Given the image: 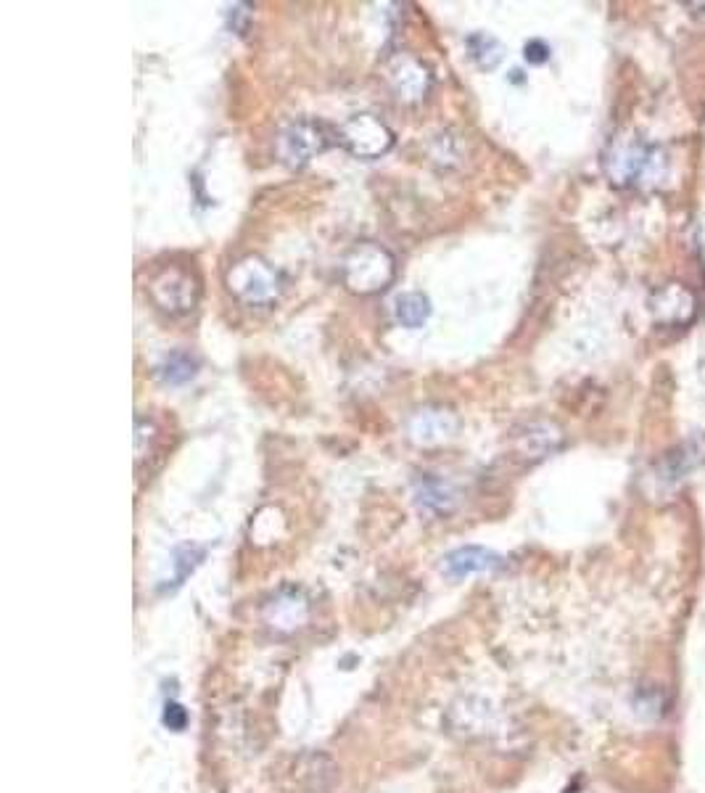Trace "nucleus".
Masks as SVG:
<instances>
[{
    "instance_id": "10",
    "label": "nucleus",
    "mask_w": 705,
    "mask_h": 793,
    "mask_svg": "<svg viewBox=\"0 0 705 793\" xmlns=\"http://www.w3.org/2000/svg\"><path fill=\"white\" fill-rule=\"evenodd\" d=\"M563 445V434L558 426L552 423H526L521 429H515L513 434V450L515 455H521L526 460H539L547 458L550 453H555Z\"/></svg>"
},
{
    "instance_id": "1",
    "label": "nucleus",
    "mask_w": 705,
    "mask_h": 793,
    "mask_svg": "<svg viewBox=\"0 0 705 793\" xmlns=\"http://www.w3.org/2000/svg\"><path fill=\"white\" fill-rule=\"evenodd\" d=\"M603 167L618 188H650L663 178L666 159L658 146L645 141H613L605 151Z\"/></svg>"
},
{
    "instance_id": "2",
    "label": "nucleus",
    "mask_w": 705,
    "mask_h": 793,
    "mask_svg": "<svg viewBox=\"0 0 705 793\" xmlns=\"http://www.w3.org/2000/svg\"><path fill=\"white\" fill-rule=\"evenodd\" d=\"M394 278H397L394 254L386 246L373 244V241L354 244L341 262V281H344L346 289L352 294H360V297L381 294L394 283Z\"/></svg>"
},
{
    "instance_id": "13",
    "label": "nucleus",
    "mask_w": 705,
    "mask_h": 793,
    "mask_svg": "<svg viewBox=\"0 0 705 793\" xmlns=\"http://www.w3.org/2000/svg\"><path fill=\"white\" fill-rule=\"evenodd\" d=\"M415 500H418L420 511L436 513V516L444 513V516H447V513L455 508L457 495L455 490H452V484L439 479V476L426 474L423 479H418V484H415Z\"/></svg>"
},
{
    "instance_id": "19",
    "label": "nucleus",
    "mask_w": 705,
    "mask_h": 793,
    "mask_svg": "<svg viewBox=\"0 0 705 793\" xmlns=\"http://www.w3.org/2000/svg\"><path fill=\"white\" fill-rule=\"evenodd\" d=\"M164 725H167L169 730L180 733V730L188 725V712H185L180 704H175V701H169V704L164 706Z\"/></svg>"
},
{
    "instance_id": "18",
    "label": "nucleus",
    "mask_w": 705,
    "mask_h": 793,
    "mask_svg": "<svg viewBox=\"0 0 705 793\" xmlns=\"http://www.w3.org/2000/svg\"><path fill=\"white\" fill-rule=\"evenodd\" d=\"M304 616H307V603L299 593H286L272 606V622H278V627H299Z\"/></svg>"
},
{
    "instance_id": "9",
    "label": "nucleus",
    "mask_w": 705,
    "mask_h": 793,
    "mask_svg": "<svg viewBox=\"0 0 705 793\" xmlns=\"http://www.w3.org/2000/svg\"><path fill=\"white\" fill-rule=\"evenodd\" d=\"M650 310L655 315V323L661 326H687L698 312V299L682 283H666L650 299Z\"/></svg>"
},
{
    "instance_id": "21",
    "label": "nucleus",
    "mask_w": 705,
    "mask_h": 793,
    "mask_svg": "<svg viewBox=\"0 0 705 793\" xmlns=\"http://www.w3.org/2000/svg\"><path fill=\"white\" fill-rule=\"evenodd\" d=\"M243 19H249V11H246V6L230 8V30H235L238 35H243V30H246V27L241 24Z\"/></svg>"
},
{
    "instance_id": "11",
    "label": "nucleus",
    "mask_w": 705,
    "mask_h": 793,
    "mask_svg": "<svg viewBox=\"0 0 705 793\" xmlns=\"http://www.w3.org/2000/svg\"><path fill=\"white\" fill-rule=\"evenodd\" d=\"M502 566V558L489 548L481 545H465L457 548L452 553L444 556V574L452 579H463L470 574H484V571H494Z\"/></svg>"
},
{
    "instance_id": "14",
    "label": "nucleus",
    "mask_w": 705,
    "mask_h": 793,
    "mask_svg": "<svg viewBox=\"0 0 705 793\" xmlns=\"http://www.w3.org/2000/svg\"><path fill=\"white\" fill-rule=\"evenodd\" d=\"M199 368V355H193L191 349H175V352L164 355L162 363L156 365V378L164 386H183L196 378Z\"/></svg>"
},
{
    "instance_id": "12",
    "label": "nucleus",
    "mask_w": 705,
    "mask_h": 793,
    "mask_svg": "<svg viewBox=\"0 0 705 793\" xmlns=\"http://www.w3.org/2000/svg\"><path fill=\"white\" fill-rule=\"evenodd\" d=\"M703 460H705V439H690V442H684V445L676 447L674 453H669L663 458L655 479L661 484H676L679 479H684V476L690 474L692 468L700 466Z\"/></svg>"
},
{
    "instance_id": "17",
    "label": "nucleus",
    "mask_w": 705,
    "mask_h": 793,
    "mask_svg": "<svg viewBox=\"0 0 705 793\" xmlns=\"http://www.w3.org/2000/svg\"><path fill=\"white\" fill-rule=\"evenodd\" d=\"M468 53L470 59L476 61L478 69H494L497 64L502 61V56H505V51H502V43L494 35H486V32H476V35H470L468 38Z\"/></svg>"
},
{
    "instance_id": "6",
    "label": "nucleus",
    "mask_w": 705,
    "mask_h": 793,
    "mask_svg": "<svg viewBox=\"0 0 705 793\" xmlns=\"http://www.w3.org/2000/svg\"><path fill=\"white\" fill-rule=\"evenodd\" d=\"M148 297L162 312H167L172 318H180L199 304L201 283L193 275V270L167 265L148 281Z\"/></svg>"
},
{
    "instance_id": "15",
    "label": "nucleus",
    "mask_w": 705,
    "mask_h": 793,
    "mask_svg": "<svg viewBox=\"0 0 705 793\" xmlns=\"http://www.w3.org/2000/svg\"><path fill=\"white\" fill-rule=\"evenodd\" d=\"M394 318L404 328H420L431 318V299L423 291H407L394 302Z\"/></svg>"
},
{
    "instance_id": "4",
    "label": "nucleus",
    "mask_w": 705,
    "mask_h": 793,
    "mask_svg": "<svg viewBox=\"0 0 705 793\" xmlns=\"http://www.w3.org/2000/svg\"><path fill=\"white\" fill-rule=\"evenodd\" d=\"M333 141H338L336 133H331L323 122L307 117L291 119L280 127L278 138H275V156L280 164H286L291 170H302L315 156L331 149Z\"/></svg>"
},
{
    "instance_id": "8",
    "label": "nucleus",
    "mask_w": 705,
    "mask_h": 793,
    "mask_svg": "<svg viewBox=\"0 0 705 793\" xmlns=\"http://www.w3.org/2000/svg\"><path fill=\"white\" fill-rule=\"evenodd\" d=\"M460 431V418L444 405H423L407 418V439L415 447L431 450L452 442Z\"/></svg>"
},
{
    "instance_id": "16",
    "label": "nucleus",
    "mask_w": 705,
    "mask_h": 793,
    "mask_svg": "<svg viewBox=\"0 0 705 793\" xmlns=\"http://www.w3.org/2000/svg\"><path fill=\"white\" fill-rule=\"evenodd\" d=\"M204 556L206 550L201 548V545H193V542L177 545V548L172 550V561H169V566H172V577H169L167 582L169 590H175V587L183 585L185 579L193 574V569L204 561Z\"/></svg>"
},
{
    "instance_id": "20",
    "label": "nucleus",
    "mask_w": 705,
    "mask_h": 793,
    "mask_svg": "<svg viewBox=\"0 0 705 793\" xmlns=\"http://www.w3.org/2000/svg\"><path fill=\"white\" fill-rule=\"evenodd\" d=\"M547 59H550V48H547L542 40H531V43L526 45V61H529V64H544Z\"/></svg>"
},
{
    "instance_id": "5",
    "label": "nucleus",
    "mask_w": 705,
    "mask_h": 793,
    "mask_svg": "<svg viewBox=\"0 0 705 793\" xmlns=\"http://www.w3.org/2000/svg\"><path fill=\"white\" fill-rule=\"evenodd\" d=\"M383 82H386V88L391 90V96L397 98L399 104L415 106L423 104L431 96L434 72L415 53L399 51L391 53L386 64H383Z\"/></svg>"
},
{
    "instance_id": "3",
    "label": "nucleus",
    "mask_w": 705,
    "mask_h": 793,
    "mask_svg": "<svg viewBox=\"0 0 705 793\" xmlns=\"http://www.w3.org/2000/svg\"><path fill=\"white\" fill-rule=\"evenodd\" d=\"M225 286L235 299L246 307H272L283 297L286 281L275 265L259 257V254H246L235 260L225 273Z\"/></svg>"
},
{
    "instance_id": "7",
    "label": "nucleus",
    "mask_w": 705,
    "mask_h": 793,
    "mask_svg": "<svg viewBox=\"0 0 705 793\" xmlns=\"http://www.w3.org/2000/svg\"><path fill=\"white\" fill-rule=\"evenodd\" d=\"M338 143L357 159H381L397 143V135L375 114H354L336 130Z\"/></svg>"
}]
</instances>
